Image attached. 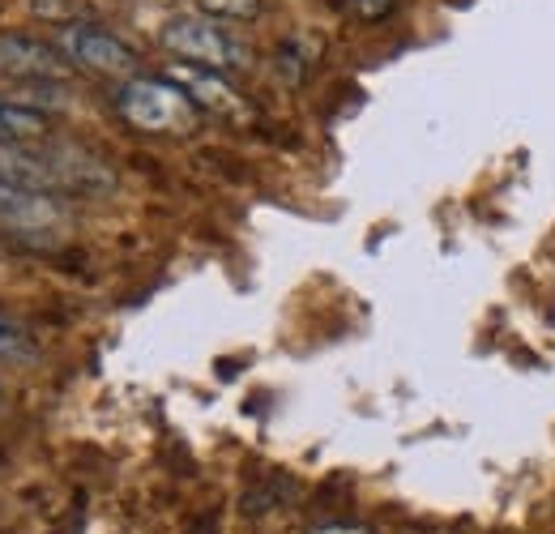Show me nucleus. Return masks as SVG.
<instances>
[{"mask_svg": "<svg viewBox=\"0 0 555 534\" xmlns=\"http://www.w3.org/2000/svg\"><path fill=\"white\" fill-rule=\"evenodd\" d=\"M0 406H4V394H0Z\"/></svg>", "mask_w": 555, "mask_h": 534, "instance_id": "obj_13", "label": "nucleus"}, {"mask_svg": "<svg viewBox=\"0 0 555 534\" xmlns=\"http://www.w3.org/2000/svg\"><path fill=\"white\" fill-rule=\"evenodd\" d=\"M0 77L30 81V86H61L73 77V65L52 43H39L26 35H4L0 39Z\"/></svg>", "mask_w": 555, "mask_h": 534, "instance_id": "obj_5", "label": "nucleus"}, {"mask_svg": "<svg viewBox=\"0 0 555 534\" xmlns=\"http://www.w3.org/2000/svg\"><path fill=\"white\" fill-rule=\"evenodd\" d=\"M312 534H372L367 526H347V522H334V526H317Z\"/></svg>", "mask_w": 555, "mask_h": 534, "instance_id": "obj_12", "label": "nucleus"}, {"mask_svg": "<svg viewBox=\"0 0 555 534\" xmlns=\"http://www.w3.org/2000/svg\"><path fill=\"white\" fill-rule=\"evenodd\" d=\"M56 48L65 52V61H69L73 68H86V73H99V77H116V81L138 77V68H141L138 52H133L125 39H116L112 30L90 26V22H69V26H61Z\"/></svg>", "mask_w": 555, "mask_h": 534, "instance_id": "obj_4", "label": "nucleus"}, {"mask_svg": "<svg viewBox=\"0 0 555 534\" xmlns=\"http://www.w3.org/2000/svg\"><path fill=\"white\" fill-rule=\"evenodd\" d=\"M193 103H197V112H214V116H231V120H244L248 116V107H244V99L231 90V81L222 77V73H214V68H197V65H171L167 73Z\"/></svg>", "mask_w": 555, "mask_h": 534, "instance_id": "obj_6", "label": "nucleus"}, {"mask_svg": "<svg viewBox=\"0 0 555 534\" xmlns=\"http://www.w3.org/2000/svg\"><path fill=\"white\" fill-rule=\"evenodd\" d=\"M116 107L120 116L138 129V134H154V137H184L197 129V103L171 81V77H129L120 81L116 90Z\"/></svg>", "mask_w": 555, "mask_h": 534, "instance_id": "obj_1", "label": "nucleus"}, {"mask_svg": "<svg viewBox=\"0 0 555 534\" xmlns=\"http://www.w3.org/2000/svg\"><path fill=\"white\" fill-rule=\"evenodd\" d=\"M158 39L180 65L214 68V73H231V68L248 65L244 43L235 35H227L218 22H209V17H171Z\"/></svg>", "mask_w": 555, "mask_h": 534, "instance_id": "obj_3", "label": "nucleus"}, {"mask_svg": "<svg viewBox=\"0 0 555 534\" xmlns=\"http://www.w3.org/2000/svg\"><path fill=\"white\" fill-rule=\"evenodd\" d=\"M69 205L56 193L26 189V185H0V231L17 236L35 249H56L69 231Z\"/></svg>", "mask_w": 555, "mask_h": 534, "instance_id": "obj_2", "label": "nucleus"}, {"mask_svg": "<svg viewBox=\"0 0 555 534\" xmlns=\"http://www.w3.org/2000/svg\"><path fill=\"white\" fill-rule=\"evenodd\" d=\"M52 134V116L39 103L26 99H0V141H17V145H35Z\"/></svg>", "mask_w": 555, "mask_h": 534, "instance_id": "obj_8", "label": "nucleus"}, {"mask_svg": "<svg viewBox=\"0 0 555 534\" xmlns=\"http://www.w3.org/2000/svg\"><path fill=\"white\" fill-rule=\"evenodd\" d=\"M0 185H26V189H43L61 198V180L48 154L17 145V141H0Z\"/></svg>", "mask_w": 555, "mask_h": 534, "instance_id": "obj_7", "label": "nucleus"}, {"mask_svg": "<svg viewBox=\"0 0 555 534\" xmlns=\"http://www.w3.org/2000/svg\"><path fill=\"white\" fill-rule=\"evenodd\" d=\"M17 351H26V334L13 321H0V359H13Z\"/></svg>", "mask_w": 555, "mask_h": 534, "instance_id": "obj_10", "label": "nucleus"}, {"mask_svg": "<svg viewBox=\"0 0 555 534\" xmlns=\"http://www.w3.org/2000/svg\"><path fill=\"white\" fill-rule=\"evenodd\" d=\"M193 4L209 17H222V22H248L261 9V0H193Z\"/></svg>", "mask_w": 555, "mask_h": 534, "instance_id": "obj_9", "label": "nucleus"}, {"mask_svg": "<svg viewBox=\"0 0 555 534\" xmlns=\"http://www.w3.org/2000/svg\"><path fill=\"white\" fill-rule=\"evenodd\" d=\"M393 4H398V0H354V13H359L363 22H380Z\"/></svg>", "mask_w": 555, "mask_h": 534, "instance_id": "obj_11", "label": "nucleus"}]
</instances>
